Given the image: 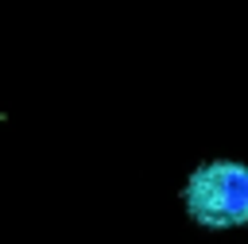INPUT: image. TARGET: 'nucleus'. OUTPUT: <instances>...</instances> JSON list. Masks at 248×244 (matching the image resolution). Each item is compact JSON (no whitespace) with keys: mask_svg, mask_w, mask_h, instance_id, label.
I'll list each match as a JSON object with an SVG mask.
<instances>
[{"mask_svg":"<svg viewBox=\"0 0 248 244\" xmlns=\"http://www.w3.org/2000/svg\"><path fill=\"white\" fill-rule=\"evenodd\" d=\"M182 201L186 213L205 229L248 225V167L229 159L198 167L182 190Z\"/></svg>","mask_w":248,"mask_h":244,"instance_id":"obj_1","label":"nucleus"}]
</instances>
